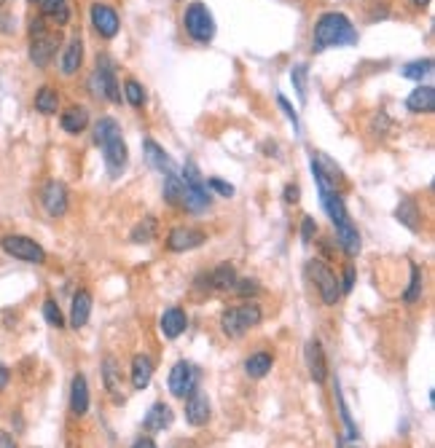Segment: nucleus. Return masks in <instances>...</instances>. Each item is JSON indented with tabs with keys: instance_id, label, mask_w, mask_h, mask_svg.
<instances>
[{
	"instance_id": "obj_1",
	"label": "nucleus",
	"mask_w": 435,
	"mask_h": 448,
	"mask_svg": "<svg viewBox=\"0 0 435 448\" xmlns=\"http://www.w3.org/2000/svg\"><path fill=\"white\" fill-rule=\"evenodd\" d=\"M95 145L102 148V156H105V167H108L110 177H119L126 169V162H129V150H126V143H124L121 126L116 123V119L110 116H102L95 126Z\"/></svg>"
},
{
	"instance_id": "obj_2",
	"label": "nucleus",
	"mask_w": 435,
	"mask_h": 448,
	"mask_svg": "<svg viewBox=\"0 0 435 448\" xmlns=\"http://www.w3.org/2000/svg\"><path fill=\"white\" fill-rule=\"evenodd\" d=\"M352 43H357V32L344 14H323L317 19L312 35V49L317 54L330 46H352Z\"/></svg>"
},
{
	"instance_id": "obj_3",
	"label": "nucleus",
	"mask_w": 435,
	"mask_h": 448,
	"mask_svg": "<svg viewBox=\"0 0 435 448\" xmlns=\"http://www.w3.org/2000/svg\"><path fill=\"white\" fill-rule=\"evenodd\" d=\"M210 204H213V196H210V188H207V180L199 175L196 164L186 162V167H183V204L180 207H186L189 212L199 215Z\"/></svg>"
},
{
	"instance_id": "obj_4",
	"label": "nucleus",
	"mask_w": 435,
	"mask_h": 448,
	"mask_svg": "<svg viewBox=\"0 0 435 448\" xmlns=\"http://www.w3.org/2000/svg\"><path fill=\"white\" fill-rule=\"evenodd\" d=\"M261 320H263L261 306L247 301L245 306H229V309H223V314H220V327H223V333H226L229 339H239V336H245V330L258 325Z\"/></svg>"
},
{
	"instance_id": "obj_5",
	"label": "nucleus",
	"mask_w": 435,
	"mask_h": 448,
	"mask_svg": "<svg viewBox=\"0 0 435 448\" xmlns=\"http://www.w3.org/2000/svg\"><path fill=\"white\" fill-rule=\"evenodd\" d=\"M183 28L189 32L191 41L196 43H210L215 38V19L210 14V8L204 3H189L183 11Z\"/></svg>"
},
{
	"instance_id": "obj_6",
	"label": "nucleus",
	"mask_w": 435,
	"mask_h": 448,
	"mask_svg": "<svg viewBox=\"0 0 435 448\" xmlns=\"http://www.w3.org/2000/svg\"><path fill=\"white\" fill-rule=\"evenodd\" d=\"M0 247L6 255H11L16 260H25V263H43L46 260V250H43L35 239L22 236V234H8L0 239Z\"/></svg>"
},
{
	"instance_id": "obj_7",
	"label": "nucleus",
	"mask_w": 435,
	"mask_h": 448,
	"mask_svg": "<svg viewBox=\"0 0 435 448\" xmlns=\"http://www.w3.org/2000/svg\"><path fill=\"white\" fill-rule=\"evenodd\" d=\"M306 269H309L312 282L317 285V290H320L323 303L333 306V303L341 298V287H339V279H336V272L328 266L326 260H309V266H306Z\"/></svg>"
},
{
	"instance_id": "obj_8",
	"label": "nucleus",
	"mask_w": 435,
	"mask_h": 448,
	"mask_svg": "<svg viewBox=\"0 0 435 448\" xmlns=\"http://www.w3.org/2000/svg\"><path fill=\"white\" fill-rule=\"evenodd\" d=\"M169 392L180 397V400H186L191 392H196V384H199V370L186 363V360H177L172 370H169Z\"/></svg>"
},
{
	"instance_id": "obj_9",
	"label": "nucleus",
	"mask_w": 435,
	"mask_h": 448,
	"mask_svg": "<svg viewBox=\"0 0 435 448\" xmlns=\"http://www.w3.org/2000/svg\"><path fill=\"white\" fill-rule=\"evenodd\" d=\"M59 43H62V35L56 32V30H46L43 35H38V38H32V43H30V59H32V65L35 68H46L52 59H54V54L59 52Z\"/></svg>"
},
{
	"instance_id": "obj_10",
	"label": "nucleus",
	"mask_w": 435,
	"mask_h": 448,
	"mask_svg": "<svg viewBox=\"0 0 435 448\" xmlns=\"http://www.w3.org/2000/svg\"><path fill=\"white\" fill-rule=\"evenodd\" d=\"M41 204H43V210H46V215H52V217L65 215V212H68V188H65V183L49 180L41 190Z\"/></svg>"
},
{
	"instance_id": "obj_11",
	"label": "nucleus",
	"mask_w": 435,
	"mask_h": 448,
	"mask_svg": "<svg viewBox=\"0 0 435 448\" xmlns=\"http://www.w3.org/2000/svg\"><path fill=\"white\" fill-rule=\"evenodd\" d=\"M312 175L320 190H336V186L341 183V169L326 153H312Z\"/></svg>"
},
{
	"instance_id": "obj_12",
	"label": "nucleus",
	"mask_w": 435,
	"mask_h": 448,
	"mask_svg": "<svg viewBox=\"0 0 435 448\" xmlns=\"http://www.w3.org/2000/svg\"><path fill=\"white\" fill-rule=\"evenodd\" d=\"M204 242H207V234L199 229H191V226H175L167 236V247L172 253H189V250L202 247Z\"/></svg>"
},
{
	"instance_id": "obj_13",
	"label": "nucleus",
	"mask_w": 435,
	"mask_h": 448,
	"mask_svg": "<svg viewBox=\"0 0 435 448\" xmlns=\"http://www.w3.org/2000/svg\"><path fill=\"white\" fill-rule=\"evenodd\" d=\"M92 25L95 30L102 35V38H116V32L121 28V22H119V14H116V8L113 6H105V3H95L92 6Z\"/></svg>"
},
{
	"instance_id": "obj_14",
	"label": "nucleus",
	"mask_w": 435,
	"mask_h": 448,
	"mask_svg": "<svg viewBox=\"0 0 435 448\" xmlns=\"http://www.w3.org/2000/svg\"><path fill=\"white\" fill-rule=\"evenodd\" d=\"M210 397L204 392H191L189 400H186V419H189L191 427H204L210 421Z\"/></svg>"
},
{
	"instance_id": "obj_15",
	"label": "nucleus",
	"mask_w": 435,
	"mask_h": 448,
	"mask_svg": "<svg viewBox=\"0 0 435 448\" xmlns=\"http://www.w3.org/2000/svg\"><path fill=\"white\" fill-rule=\"evenodd\" d=\"M102 384L108 394L113 397V403H124V384H121V365L116 363V357H105L102 360Z\"/></svg>"
},
{
	"instance_id": "obj_16",
	"label": "nucleus",
	"mask_w": 435,
	"mask_h": 448,
	"mask_svg": "<svg viewBox=\"0 0 435 448\" xmlns=\"http://www.w3.org/2000/svg\"><path fill=\"white\" fill-rule=\"evenodd\" d=\"M186 327H189V317H186V312H183L180 306H172V309H167V312L162 314L164 339H169V341L180 339V336L186 333Z\"/></svg>"
},
{
	"instance_id": "obj_17",
	"label": "nucleus",
	"mask_w": 435,
	"mask_h": 448,
	"mask_svg": "<svg viewBox=\"0 0 435 448\" xmlns=\"http://www.w3.org/2000/svg\"><path fill=\"white\" fill-rule=\"evenodd\" d=\"M306 368H309V376H312L317 384H323V381L328 379V363H326V354H323L320 341H309V344H306Z\"/></svg>"
},
{
	"instance_id": "obj_18",
	"label": "nucleus",
	"mask_w": 435,
	"mask_h": 448,
	"mask_svg": "<svg viewBox=\"0 0 435 448\" xmlns=\"http://www.w3.org/2000/svg\"><path fill=\"white\" fill-rule=\"evenodd\" d=\"M70 411L76 416H83L89 411V384H86L83 373H76L73 384H70Z\"/></svg>"
},
{
	"instance_id": "obj_19",
	"label": "nucleus",
	"mask_w": 435,
	"mask_h": 448,
	"mask_svg": "<svg viewBox=\"0 0 435 448\" xmlns=\"http://www.w3.org/2000/svg\"><path fill=\"white\" fill-rule=\"evenodd\" d=\"M320 199H323V207H326L328 217L333 226H339L344 220H350V212H347V204H344V196L339 190H320Z\"/></svg>"
},
{
	"instance_id": "obj_20",
	"label": "nucleus",
	"mask_w": 435,
	"mask_h": 448,
	"mask_svg": "<svg viewBox=\"0 0 435 448\" xmlns=\"http://www.w3.org/2000/svg\"><path fill=\"white\" fill-rule=\"evenodd\" d=\"M89 314H92V293L89 290H78L76 296H73V306H70V325L76 327H83L89 322Z\"/></svg>"
},
{
	"instance_id": "obj_21",
	"label": "nucleus",
	"mask_w": 435,
	"mask_h": 448,
	"mask_svg": "<svg viewBox=\"0 0 435 448\" xmlns=\"http://www.w3.org/2000/svg\"><path fill=\"white\" fill-rule=\"evenodd\" d=\"M97 70L105 78V97L110 102H121V92H119V81H116V65L110 62L108 54L97 56Z\"/></svg>"
},
{
	"instance_id": "obj_22",
	"label": "nucleus",
	"mask_w": 435,
	"mask_h": 448,
	"mask_svg": "<svg viewBox=\"0 0 435 448\" xmlns=\"http://www.w3.org/2000/svg\"><path fill=\"white\" fill-rule=\"evenodd\" d=\"M143 150H145V162H148L150 169L164 172V175H169V172H172V159H169V153H167L159 143L145 140V143H143Z\"/></svg>"
},
{
	"instance_id": "obj_23",
	"label": "nucleus",
	"mask_w": 435,
	"mask_h": 448,
	"mask_svg": "<svg viewBox=\"0 0 435 448\" xmlns=\"http://www.w3.org/2000/svg\"><path fill=\"white\" fill-rule=\"evenodd\" d=\"M62 129L68 132V135H81L83 129L89 126V110L83 108V105H70L65 113H62Z\"/></svg>"
},
{
	"instance_id": "obj_24",
	"label": "nucleus",
	"mask_w": 435,
	"mask_h": 448,
	"mask_svg": "<svg viewBox=\"0 0 435 448\" xmlns=\"http://www.w3.org/2000/svg\"><path fill=\"white\" fill-rule=\"evenodd\" d=\"M333 229H336V239H339L341 250L347 255H357L360 253V234H357V226L352 223V217L339 223V226H333Z\"/></svg>"
},
{
	"instance_id": "obj_25",
	"label": "nucleus",
	"mask_w": 435,
	"mask_h": 448,
	"mask_svg": "<svg viewBox=\"0 0 435 448\" xmlns=\"http://www.w3.org/2000/svg\"><path fill=\"white\" fill-rule=\"evenodd\" d=\"M406 108L411 113H433L435 108V89L433 86H417L406 97Z\"/></svg>"
},
{
	"instance_id": "obj_26",
	"label": "nucleus",
	"mask_w": 435,
	"mask_h": 448,
	"mask_svg": "<svg viewBox=\"0 0 435 448\" xmlns=\"http://www.w3.org/2000/svg\"><path fill=\"white\" fill-rule=\"evenodd\" d=\"M143 424H145L148 432H162V430H167V427L172 424V408L164 406V403H153V406L148 408Z\"/></svg>"
},
{
	"instance_id": "obj_27",
	"label": "nucleus",
	"mask_w": 435,
	"mask_h": 448,
	"mask_svg": "<svg viewBox=\"0 0 435 448\" xmlns=\"http://www.w3.org/2000/svg\"><path fill=\"white\" fill-rule=\"evenodd\" d=\"M153 379V360L148 354H137L132 360V387L135 389H145Z\"/></svg>"
},
{
	"instance_id": "obj_28",
	"label": "nucleus",
	"mask_w": 435,
	"mask_h": 448,
	"mask_svg": "<svg viewBox=\"0 0 435 448\" xmlns=\"http://www.w3.org/2000/svg\"><path fill=\"white\" fill-rule=\"evenodd\" d=\"M272 365H274V354L261 349V352L250 354L245 360V373L250 379H263V376L272 370Z\"/></svg>"
},
{
	"instance_id": "obj_29",
	"label": "nucleus",
	"mask_w": 435,
	"mask_h": 448,
	"mask_svg": "<svg viewBox=\"0 0 435 448\" xmlns=\"http://www.w3.org/2000/svg\"><path fill=\"white\" fill-rule=\"evenodd\" d=\"M395 217L400 220V226H406L408 231H419L422 212H419V207L411 202V199H403V202L398 204V210H395Z\"/></svg>"
},
{
	"instance_id": "obj_30",
	"label": "nucleus",
	"mask_w": 435,
	"mask_h": 448,
	"mask_svg": "<svg viewBox=\"0 0 435 448\" xmlns=\"http://www.w3.org/2000/svg\"><path fill=\"white\" fill-rule=\"evenodd\" d=\"M237 269H234L232 263H220L215 272L210 274V285L215 287V290H220V293H229V290H234V285H237Z\"/></svg>"
},
{
	"instance_id": "obj_31",
	"label": "nucleus",
	"mask_w": 435,
	"mask_h": 448,
	"mask_svg": "<svg viewBox=\"0 0 435 448\" xmlns=\"http://www.w3.org/2000/svg\"><path fill=\"white\" fill-rule=\"evenodd\" d=\"M83 62V43L81 38H73L68 43V49H65V54H62V73L65 75H73V73H78Z\"/></svg>"
},
{
	"instance_id": "obj_32",
	"label": "nucleus",
	"mask_w": 435,
	"mask_h": 448,
	"mask_svg": "<svg viewBox=\"0 0 435 448\" xmlns=\"http://www.w3.org/2000/svg\"><path fill=\"white\" fill-rule=\"evenodd\" d=\"M56 108H59V95H56V89H52V86H41L38 95H35V110L43 113V116H54Z\"/></svg>"
},
{
	"instance_id": "obj_33",
	"label": "nucleus",
	"mask_w": 435,
	"mask_h": 448,
	"mask_svg": "<svg viewBox=\"0 0 435 448\" xmlns=\"http://www.w3.org/2000/svg\"><path fill=\"white\" fill-rule=\"evenodd\" d=\"M164 202L169 204V207H180L183 204V180L175 175V172H169V175L164 177Z\"/></svg>"
},
{
	"instance_id": "obj_34",
	"label": "nucleus",
	"mask_w": 435,
	"mask_h": 448,
	"mask_svg": "<svg viewBox=\"0 0 435 448\" xmlns=\"http://www.w3.org/2000/svg\"><path fill=\"white\" fill-rule=\"evenodd\" d=\"M403 78H411V81H422L433 73V59H417V62H408L403 65Z\"/></svg>"
},
{
	"instance_id": "obj_35",
	"label": "nucleus",
	"mask_w": 435,
	"mask_h": 448,
	"mask_svg": "<svg viewBox=\"0 0 435 448\" xmlns=\"http://www.w3.org/2000/svg\"><path fill=\"white\" fill-rule=\"evenodd\" d=\"M153 234H156V217L148 215L143 223H137L135 226V231H132V242H137V245L143 242V245H145V242L153 239Z\"/></svg>"
},
{
	"instance_id": "obj_36",
	"label": "nucleus",
	"mask_w": 435,
	"mask_h": 448,
	"mask_svg": "<svg viewBox=\"0 0 435 448\" xmlns=\"http://www.w3.org/2000/svg\"><path fill=\"white\" fill-rule=\"evenodd\" d=\"M422 298V269L419 266H411V282H408L406 293H403V301L406 303H417Z\"/></svg>"
},
{
	"instance_id": "obj_37",
	"label": "nucleus",
	"mask_w": 435,
	"mask_h": 448,
	"mask_svg": "<svg viewBox=\"0 0 435 448\" xmlns=\"http://www.w3.org/2000/svg\"><path fill=\"white\" fill-rule=\"evenodd\" d=\"M124 97H126V102H129L132 108H140V105L145 102V89H143L135 78H126V83H124Z\"/></svg>"
},
{
	"instance_id": "obj_38",
	"label": "nucleus",
	"mask_w": 435,
	"mask_h": 448,
	"mask_svg": "<svg viewBox=\"0 0 435 448\" xmlns=\"http://www.w3.org/2000/svg\"><path fill=\"white\" fill-rule=\"evenodd\" d=\"M43 317H46V322L52 327H65V317H62V312H59V306H56L54 298L43 301Z\"/></svg>"
},
{
	"instance_id": "obj_39",
	"label": "nucleus",
	"mask_w": 435,
	"mask_h": 448,
	"mask_svg": "<svg viewBox=\"0 0 435 448\" xmlns=\"http://www.w3.org/2000/svg\"><path fill=\"white\" fill-rule=\"evenodd\" d=\"M306 65L301 62V65H296L293 68V73H290V81L296 83V92H299V99L301 102H306Z\"/></svg>"
},
{
	"instance_id": "obj_40",
	"label": "nucleus",
	"mask_w": 435,
	"mask_h": 448,
	"mask_svg": "<svg viewBox=\"0 0 435 448\" xmlns=\"http://www.w3.org/2000/svg\"><path fill=\"white\" fill-rule=\"evenodd\" d=\"M232 293H237L239 298H253V296H258L261 293V285L256 279H237V285H234Z\"/></svg>"
},
{
	"instance_id": "obj_41",
	"label": "nucleus",
	"mask_w": 435,
	"mask_h": 448,
	"mask_svg": "<svg viewBox=\"0 0 435 448\" xmlns=\"http://www.w3.org/2000/svg\"><path fill=\"white\" fill-rule=\"evenodd\" d=\"M207 188L215 190L218 196H223V199H232L234 196V186L229 180H223V177H207Z\"/></svg>"
},
{
	"instance_id": "obj_42",
	"label": "nucleus",
	"mask_w": 435,
	"mask_h": 448,
	"mask_svg": "<svg viewBox=\"0 0 435 448\" xmlns=\"http://www.w3.org/2000/svg\"><path fill=\"white\" fill-rule=\"evenodd\" d=\"M336 403H339V411H341V421H344V427H347V432H350V437H357V430H354L352 424V416H350V411H347V403H344V397H341V389L339 384H336Z\"/></svg>"
},
{
	"instance_id": "obj_43",
	"label": "nucleus",
	"mask_w": 435,
	"mask_h": 448,
	"mask_svg": "<svg viewBox=\"0 0 435 448\" xmlns=\"http://www.w3.org/2000/svg\"><path fill=\"white\" fill-rule=\"evenodd\" d=\"M314 234H317V220L312 215H304V220H301V239L309 245L314 239Z\"/></svg>"
},
{
	"instance_id": "obj_44",
	"label": "nucleus",
	"mask_w": 435,
	"mask_h": 448,
	"mask_svg": "<svg viewBox=\"0 0 435 448\" xmlns=\"http://www.w3.org/2000/svg\"><path fill=\"white\" fill-rule=\"evenodd\" d=\"M89 92L95 97H105V78L100 75V70H95L92 78H89Z\"/></svg>"
},
{
	"instance_id": "obj_45",
	"label": "nucleus",
	"mask_w": 435,
	"mask_h": 448,
	"mask_svg": "<svg viewBox=\"0 0 435 448\" xmlns=\"http://www.w3.org/2000/svg\"><path fill=\"white\" fill-rule=\"evenodd\" d=\"M277 102H280V108L287 113V119H290V123H293V129H299V113L293 110V105H290V102H287L282 95H277Z\"/></svg>"
},
{
	"instance_id": "obj_46",
	"label": "nucleus",
	"mask_w": 435,
	"mask_h": 448,
	"mask_svg": "<svg viewBox=\"0 0 435 448\" xmlns=\"http://www.w3.org/2000/svg\"><path fill=\"white\" fill-rule=\"evenodd\" d=\"M299 196H301V190H299V186H293V183H290V186L282 190V202H285V204H296V202H299Z\"/></svg>"
},
{
	"instance_id": "obj_47",
	"label": "nucleus",
	"mask_w": 435,
	"mask_h": 448,
	"mask_svg": "<svg viewBox=\"0 0 435 448\" xmlns=\"http://www.w3.org/2000/svg\"><path fill=\"white\" fill-rule=\"evenodd\" d=\"M354 285V269L352 266H344V285H341V293H350Z\"/></svg>"
},
{
	"instance_id": "obj_48",
	"label": "nucleus",
	"mask_w": 435,
	"mask_h": 448,
	"mask_svg": "<svg viewBox=\"0 0 435 448\" xmlns=\"http://www.w3.org/2000/svg\"><path fill=\"white\" fill-rule=\"evenodd\" d=\"M52 16L56 19V25H68V22H70V8H68V6H59V8H56Z\"/></svg>"
},
{
	"instance_id": "obj_49",
	"label": "nucleus",
	"mask_w": 435,
	"mask_h": 448,
	"mask_svg": "<svg viewBox=\"0 0 435 448\" xmlns=\"http://www.w3.org/2000/svg\"><path fill=\"white\" fill-rule=\"evenodd\" d=\"M41 6H43V14L52 16V14L56 11V8H59V6H65V0H43Z\"/></svg>"
},
{
	"instance_id": "obj_50",
	"label": "nucleus",
	"mask_w": 435,
	"mask_h": 448,
	"mask_svg": "<svg viewBox=\"0 0 435 448\" xmlns=\"http://www.w3.org/2000/svg\"><path fill=\"white\" fill-rule=\"evenodd\" d=\"M0 448H16V440L11 437V435L0 432Z\"/></svg>"
},
{
	"instance_id": "obj_51",
	"label": "nucleus",
	"mask_w": 435,
	"mask_h": 448,
	"mask_svg": "<svg viewBox=\"0 0 435 448\" xmlns=\"http://www.w3.org/2000/svg\"><path fill=\"white\" fill-rule=\"evenodd\" d=\"M8 376H11V373H8V368L0 363V389H3L6 384H8Z\"/></svg>"
},
{
	"instance_id": "obj_52",
	"label": "nucleus",
	"mask_w": 435,
	"mask_h": 448,
	"mask_svg": "<svg viewBox=\"0 0 435 448\" xmlns=\"http://www.w3.org/2000/svg\"><path fill=\"white\" fill-rule=\"evenodd\" d=\"M132 448H156V443H153L150 437H140V440H137V443H135Z\"/></svg>"
},
{
	"instance_id": "obj_53",
	"label": "nucleus",
	"mask_w": 435,
	"mask_h": 448,
	"mask_svg": "<svg viewBox=\"0 0 435 448\" xmlns=\"http://www.w3.org/2000/svg\"><path fill=\"white\" fill-rule=\"evenodd\" d=\"M417 8H424V6H430V0H411Z\"/></svg>"
},
{
	"instance_id": "obj_54",
	"label": "nucleus",
	"mask_w": 435,
	"mask_h": 448,
	"mask_svg": "<svg viewBox=\"0 0 435 448\" xmlns=\"http://www.w3.org/2000/svg\"><path fill=\"white\" fill-rule=\"evenodd\" d=\"M30 3H43V0H30Z\"/></svg>"
},
{
	"instance_id": "obj_55",
	"label": "nucleus",
	"mask_w": 435,
	"mask_h": 448,
	"mask_svg": "<svg viewBox=\"0 0 435 448\" xmlns=\"http://www.w3.org/2000/svg\"><path fill=\"white\" fill-rule=\"evenodd\" d=\"M3 3H6V0H0V6H3Z\"/></svg>"
}]
</instances>
